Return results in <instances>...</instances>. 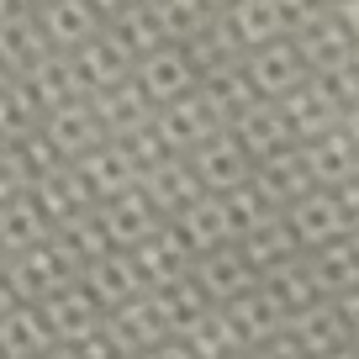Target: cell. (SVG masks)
I'll return each instance as SVG.
<instances>
[{
    "label": "cell",
    "mask_w": 359,
    "mask_h": 359,
    "mask_svg": "<svg viewBox=\"0 0 359 359\" xmlns=\"http://www.w3.org/2000/svg\"><path fill=\"white\" fill-rule=\"evenodd\" d=\"M0 359H11V354H6V348H0Z\"/></svg>",
    "instance_id": "obj_3"
},
{
    "label": "cell",
    "mask_w": 359,
    "mask_h": 359,
    "mask_svg": "<svg viewBox=\"0 0 359 359\" xmlns=\"http://www.w3.org/2000/svg\"><path fill=\"white\" fill-rule=\"evenodd\" d=\"M0 90H6V58H0Z\"/></svg>",
    "instance_id": "obj_2"
},
{
    "label": "cell",
    "mask_w": 359,
    "mask_h": 359,
    "mask_svg": "<svg viewBox=\"0 0 359 359\" xmlns=\"http://www.w3.org/2000/svg\"><path fill=\"white\" fill-rule=\"evenodd\" d=\"M16 164H22V158L0 148V201H11V191L22 185V169H16Z\"/></svg>",
    "instance_id": "obj_1"
}]
</instances>
